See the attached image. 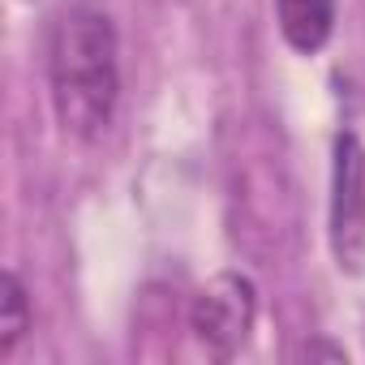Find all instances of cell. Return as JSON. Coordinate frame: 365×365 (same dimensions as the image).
Masks as SVG:
<instances>
[{
    "label": "cell",
    "mask_w": 365,
    "mask_h": 365,
    "mask_svg": "<svg viewBox=\"0 0 365 365\" xmlns=\"http://www.w3.org/2000/svg\"><path fill=\"white\" fill-rule=\"evenodd\" d=\"M48 99L65 138L99 142L120 108V39L103 9L73 5L48 39Z\"/></svg>",
    "instance_id": "obj_1"
},
{
    "label": "cell",
    "mask_w": 365,
    "mask_h": 365,
    "mask_svg": "<svg viewBox=\"0 0 365 365\" xmlns=\"http://www.w3.org/2000/svg\"><path fill=\"white\" fill-rule=\"evenodd\" d=\"M327 245L339 275H365V142L356 129H339L331 142Z\"/></svg>",
    "instance_id": "obj_2"
},
{
    "label": "cell",
    "mask_w": 365,
    "mask_h": 365,
    "mask_svg": "<svg viewBox=\"0 0 365 365\" xmlns=\"http://www.w3.org/2000/svg\"><path fill=\"white\" fill-rule=\"evenodd\" d=\"M254 322H258V288L241 271L211 275L190 305V331L198 348L215 361H232L250 344Z\"/></svg>",
    "instance_id": "obj_3"
},
{
    "label": "cell",
    "mask_w": 365,
    "mask_h": 365,
    "mask_svg": "<svg viewBox=\"0 0 365 365\" xmlns=\"http://www.w3.org/2000/svg\"><path fill=\"white\" fill-rule=\"evenodd\" d=\"M275 22L292 52L318 56L335 35V0H275Z\"/></svg>",
    "instance_id": "obj_4"
},
{
    "label": "cell",
    "mask_w": 365,
    "mask_h": 365,
    "mask_svg": "<svg viewBox=\"0 0 365 365\" xmlns=\"http://www.w3.org/2000/svg\"><path fill=\"white\" fill-rule=\"evenodd\" d=\"M35 314H31V292L22 284V275L9 267L0 275V361H9L18 352V344L26 339Z\"/></svg>",
    "instance_id": "obj_5"
}]
</instances>
